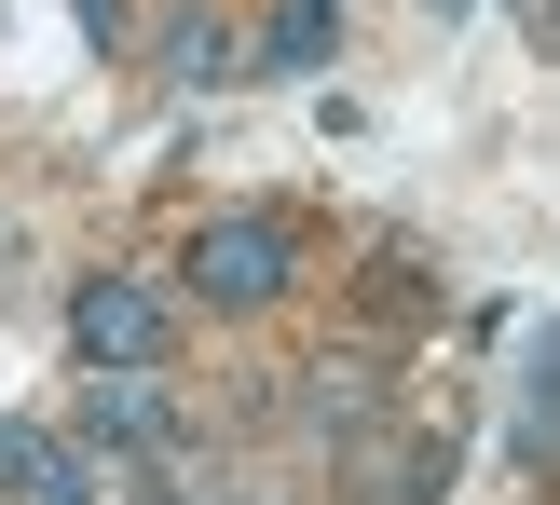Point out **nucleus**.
<instances>
[{
  "instance_id": "6",
  "label": "nucleus",
  "mask_w": 560,
  "mask_h": 505,
  "mask_svg": "<svg viewBox=\"0 0 560 505\" xmlns=\"http://www.w3.org/2000/svg\"><path fill=\"white\" fill-rule=\"evenodd\" d=\"M164 69H178V82H219V69H233V42H219V27H206V14H191V27H178V42H164Z\"/></svg>"
},
{
  "instance_id": "2",
  "label": "nucleus",
  "mask_w": 560,
  "mask_h": 505,
  "mask_svg": "<svg viewBox=\"0 0 560 505\" xmlns=\"http://www.w3.org/2000/svg\"><path fill=\"white\" fill-rule=\"evenodd\" d=\"M164 342H178V301H164V287H137V273L69 287V355H82V369H151Z\"/></svg>"
},
{
  "instance_id": "3",
  "label": "nucleus",
  "mask_w": 560,
  "mask_h": 505,
  "mask_svg": "<svg viewBox=\"0 0 560 505\" xmlns=\"http://www.w3.org/2000/svg\"><path fill=\"white\" fill-rule=\"evenodd\" d=\"M0 492H27V505H109L96 465H82L69 437H42V424H0Z\"/></svg>"
},
{
  "instance_id": "5",
  "label": "nucleus",
  "mask_w": 560,
  "mask_h": 505,
  "mask_svg": "<svg viewBox=\"0 0 560 505\" xmlns=\"http://www.w3.org/2000/svg\"><path fill=\"white\" fill-rule=\"evenodd\" d=\"M96 437H124V451H178V424H164L151 397H96Z\"/></svg>"
},
{
  "instance_id": "4",
  "label": "nucleus",
  "mask_w": 560,
  "mask_h": 505,
  "mask_svg": "<svg viewBox=\"0 0 560 505\" xmlns=\"http://www.w3.org/2000/svg\"><path fill=\"white\" fill-rule=\"evenodd\" d=\"M328 42H342V0H273V14H260V69L273 82L328 69Z\"/></svg>"
},
{
  "instance_id": "7",
  "label": "nucleus",
  "mask_w": 560,
  "mask_h": 505,
  "mask_svg": "<svg viewBox=\"0 0 560 505\" xmlns=\"http://www.w3.org/2000/svg\"><path fill=\"white\" fill-rule=\"evenodd\" d=\"M69 14H82V27H96V42H109V27H124V14H137V0H69Z\"/></svg>"
},
{
  "instance_id": "1",
  "label": "nucleus",
  "mask_w": 560,
  "mask_h": 505,
  "mask_svg": "<svg viewBox=\"0 0 560 505\" xmlns=\"http://www.w3.org/2000/svg\"><path fill=\"white\" fill-rule=\"evenodd\" d=\"M301 287V233L288 219H206L191 233V301H219V315H260V301Z\"/></svg>"
}]
</instances>
